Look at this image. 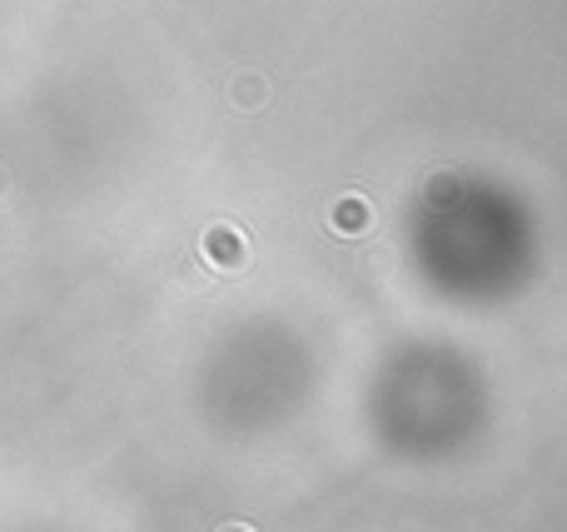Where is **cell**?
Segmentation results:
<instances>
[{
    "label": "cell",
    "mask_w": 567,
    "mask_h": 532,
    "mask_svg": "<svg viewBox=\"0 0 567 532\" xmlns=\"http://www.w3.org/2000/svg\"><path fill=\"white\" fill-rule=\"evenodd\" d=\"M235 96H239V105H260L264 85H260V80H244V85H239V90H235Z\"/></svg>",
    "instance_id": "cell-1"
},
{
    "label": "cell",
    "mask_w": 567,
    "mask_h": 532,
    "mask_svg": "<svg viewBox=\"0 0 567 532\" xmlns=\"http://www.w3.org/2000/svg\"><path fill=\"white\" fill-rule=\"evenodd\" d=\"M339 225H343V229H358V225H364V210H358V204H343V210H339Z\"/></svg>",
    "instance_id": "cell-2"
}]
</instances>
